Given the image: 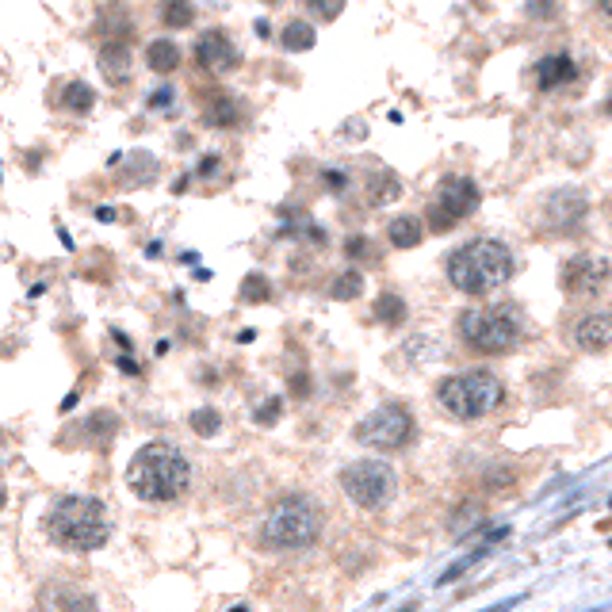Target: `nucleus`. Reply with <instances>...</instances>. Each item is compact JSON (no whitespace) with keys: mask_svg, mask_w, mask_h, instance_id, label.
<instances>
[{"mask_svg":"<svg viewBox=\"0 0 612 612\" xmlns=\"http://www.w3.org/2000/svg\"><path fill=\"white\" fill-rule=\"evenodd\" d=\"M192 482V463L173 444H146L127 467V486L142 502H176Z\"/></svg>","mask_w":612,"mask_h":612,"instance_id":"1","label":"nucleus"},{"mask_svg":"<svg viewBox=\"0 0 612 612\" xmlns=\"http://www.w3.org/2000/svg\"><path fill=\"white\" fill-rule=\"evenodd\" d=\"M46 536L66 551H96L111 540L108 509L100 498L66 494L46 509Z\"/></svg>","mask_w":612,"mask_h":612,"instance_id":"2","label":"nucleus"},{"mask_svg":"<svg viewBox=\"0 0 612 612\" xmlns=\"http://www.w3.org/2000/svg\"><path fill=\"white\" fill-rule=\"evenodd\" d=\"M513 276V253L502 241L475 238L448 257V280L463 295H490Z\"/></svg>","mask_w":612,"mask_h":612,"instance_id":"3","label":"nucleus"},{"mask_svg":"<svg viewBox=\"0 0 612 612\" xmlns=\"http://www.w3.org/2000/svg\"><path fill=\"white\" fill-rule=\"evenodd\" d=\"M322 536V509L306 494H287L268 509L261 544L268 551H303Z\"/></svg>","mask_w":612,"mask_h":612,"instance_id":"4","label":"nucleus"},{"mask_svg":"<svg viewBox=\"0 0 612 612\" xmlns=\"http://www.w3.org/2000/svg\"><path fill=\"white\" fill-rule=\"evenodd\" d=\"M440 406L459 421H479V417L494 414L505 402V387L498 383V375L490 372H459L448 375L437 387Z\"/></svg>","mask_w":612,"mask_h":612,"instance_id":"5","label":"nucleus"},{"mask_svg":"<svg viewBox=\"0 0 612 612\" xmlns=\"http://www.w3.org/2000/svg\"><path fill=\"white\" fill-rule=\"evenodd\" d=\"M459 337L479 356H502L521 341V318L513 306H475L459 318Z\"/></svg>","mask_w":612,"mask_h":612,"instance_id":"6","label":"nucleus"},{"mask_svg":"<svg viewBox=\"0 0 612 612\" xmlns=\"http://www.w3.org/2000/svg\"><path fill=\"white\" fill-rule=\"evenodd\" d=\"M341 490L360 509H383L398 490V475L383 459H356L341 471Z\"/></svg>","mask_w":612,"mask_h":612,"instance_id":"7","label":"nucleus"},{"mask_svg":"<svg viewBox=\"0 0 612 612\" xmlns=\"http://www.w3.org/2000/svg\"><path fill=\"white\" fill-rule=\"evenodd\" d=\"M356 440L368 444V448H379V452H398V448H406L414 440V417H410L406 406L387 402V406L372 410L356 425Z\"/></svg>","mask_w":612,"mask_h":612,"instance_id":"8","label":"nucleus"},{"mask_svg":"<svg viewBox=\"0 0 612 612\" xmlns=\"http://www.w3.org/2000/svg\"><path fill=\"white\" fill-rule=\"evenodd\" d=\"M479 184L475 180H467V176H448V180H440L437 196L429 203V226L433 230H452L459 226L463 219H471L475 211H479Z\"/></svg>","mask_w":612,"mask_h":612,"instance_id":"9","label":"nucleus"},{"mask_svg":"<svg viewBox=\"0 0 612 612\" xmlns=\"http://www.w3.org/2000/svg\"><path fill=\"white\" fill-rule=\"evenodd\" d=\"M612 284V261L597 253H578L563 264V287L567 295H601Z\"/></svg>","mask_w":612,"mask_h":612,"instance_id":"10","label":"nucleus"},{"mask_svg":"<svg viewBox=\"0 0 612 612\" xmlns=\"http://www.w3.org/2000/svg\"><path fill=\"white\" fill-rule=\"evenodd\" d=\"M586 219V196L582 192H574V188H563V192H555V196L544 203V222L547 230H559V234H570V230H578Z\"/></svg>","mask_w":612,"mask_h":612,"instance_id":"11","label":"nucleus"},{"mask_svg":"<svg viewBox=\"0 0 612 612\" xmlns=\"http://www.w3.org/2000/svg\"><path fill=\"white\" fill-rule=\"evenodd\" d=\"M192 54H196L199 69H207V73H215V77H222V73H230V69L238 66V46L230 43L222 31L199 35Z\"/></svg>","mask_w":612,"mask_h":612,"instance_id":"12","label":"nucleus"},{"mask_svg":"<svg viewBox=\"0 0 612 612\" xmlns=\"http://www.w3.org/2000/svg\"><path fill=\"white\" fill-rule=\"evenodd\" d=\"M574 345L582 352H605L612 345V314H586L574 326Z\"/></svg>","mask_w":612,"mask_h":612,"instance_id":"13","label":"nucleus"},{"mask_svg":"<svg viewBox=\"0 0 612 612\" xmlns=\"http://www.w3.org/2000/svg\"><path fill=\"white\" fill-rule=\"evenodd\" d=\"M574 77H578V66H574L570 54H547V58H540V66H536V85L544 88V92L570 85Z\"/></svg>","mask_w":612,"mask_h":612,"instance_id":"14","label":"nucleus"},{"mask_svg":"<svg viewBox=\"0 0 612 612\" xmlns=\"http://www.w3.org/2000/svg\"><path fill=\"white\" fill-rule=\"evenodd\" d=\"M96 66H100L104 81H111V85L127 81V77H131V50H127V43H104L100 46Z\"/></svg>","mask_w":612,"mask_h":612,"instance_id":"15","label":"nucleus"},{"mask_svg":"<svg viewBox=\"0 0 612 612\" xmlns=\"http://www.w3.org/2000/svg\"><path fill=\"white\" fill-rule=\"evenodd\" d=\"M43 609L46 612H96V601L88 593H77L69 586H54L43 593Z\"/></svg>","mask_w":612,"mask_h":612,"instance_id":"16","label":"nucleus"},{"mask_svg":"<svg viewBox=\"0 0 612 612\" xmlns=\"http://www.w3.org/2000/svg\"><path fill=\"white\" fill-rule=\"evenodd\" d=\"M241 104L234 96H215L207 108H203V123L207 127H215V131H230V127H238L241 123Z\"/></svg>","mask_w":612,"mask_h":612,"instance_id":"17","label":"nucleus"},{"mask_svg":"<svg viewBox=\"0 0 612 612\" xmlns=\"http://www.w3.org/2000/svg\"><path fill=\"white\" fill-rule=\"evenodd\" d=\"M146 66H150L153 73H161V77H169L173 69H180V46H176L173 39H153V43L146 46Z\"/></svg>","mask_w":612,"mask_h":612,"instance_id":"18","label":"nucleus"},{"mask_svg":"<svg viewBox=\"0 0 612 612\" xmlns=\"http://www.w3.org/2000/svg\"><path fill=\"white\" fill-rule=\"evenodd\" d=\"M387 238H391L394 249H414L417 241H421V219H414V215L394 219L391 226H387Z\"/></svg>","mask_w":612,"mask_h":612,"instance_id":"19","label":"nucleus"},{"mask_svg":"<svg viewBox=\"0 0 612 612\" xmlns=\"http://www.w3.org/2000/svg\"><path fill=\"white\" fill-rule=\"evenodd\" d=\"M375 318L383 322V326H402L406 322V303H402V295H379V303H375Z\"/></svg>","mask_w":612,"mask_h":612,"instance_id":"20","label":"nucleus"},{"mask_svg":"<svg viewBox=\"0 0 612 612\" xmlns=\"http://www.w3.org/2000/svg\"><path fill=\"white\" fill-rule=\"evenodd\" d=\"M62 104H66L69 111H77V115H85V111H92V104H96V92H92L85 81H73V85L62 88Z\"/></svg>","mask_w":612,"mask_h":612,"instance_id":"21","label":"nucleus"},{"mask_svg":"<svg viewBox=\"0 0 612 612\" xmlns=\"http://www.w3.org/2000/svg\"><path fill=\"white\" fill-rule=\"evenodd\" d=\"M314 46V27L306 20H291L284 27V50L291 54H299V50H310Z\"/></svg>","mask_w":612,"mask_h":612,"instance_id":"22","label":"nucleus"},{"mask_svg":"<svg viewBox=\"0 0 612 612\" xmlns=\"http://www.w3.org/2000/svg\"><path fill=\"white\" fill-rule=\"evenodd\" d=\"M360 291H364V272H341V276L333 280V287H329V295H333V299H341V303L356 299Z\"/></svg>","mask_w":612,"mask_h":612,"instance_id":"23","label":"nucleus"},{"mask_svg":"<svg viewBox=\"0 0 612 612\" xmlns=\"http://www.w3.org/2000/svg\"><path fill=\"white\" fill-rule=\"evenodd\" d=\"M188 425H192V433H199V437H215V433L222 429V417H219V410L203 406V410H192Z\"/></svg>","mask_w":612,"mask_h":612,"instance_id":"24","label":"nucleus"},{"mask_svg":"<svg viewBox=\"0 0 612 612\" xmlns=\"http://www.w3.org/2000/svg\"><path fill=\"white\" fill-rule=\"evenodd\" d=\"M268 295H272V287H268L261 272H249L241 280V303H268Z\"/></svg>","mask_w":612,"mask_h":612,"instance_id":"25","label":"nucleus"},{"mask_svg":"<svg viewBox=\"0 0 612 612\" xmlns=\"http://www.w3.org/2000/svg\"><path fill=\"white\" fill-rule=\"evenodd\" d=\"M196 20V4H165L161 8V23L165 27H188Z\"/></svg>","mask_w":612,"mask_h":612,"instance_id":"26","label":"nucleus"},{"mask_svg":"<svg viewBox=\"0 0 612 612\" xmlns=\"http://www.w3.org/2000/svg\"><path fill=\"white\" fill-rule=\"evenodd\" d=\"M375 184H379V188H375L372 192V203L375 207H379V203H391V199H398L402 196V184H398V180H394V176H379V180H375Z\"/></svg>","mask_w":612,"mask_h":612,"instance_id":"27","label":"nucleus"},{"mask_svg":"<svg viewBox=\"0 0 612 612\" xmlns=\"http://www.w3.org/2000/svg\"><path fill=\"white\" fill-rule=\"evenodd\" d=\"M482 555H486V547H479L475 555H467V559H463V563H456V567H452V570H444V578H440V582H456L459 574H463V570H467V567H475V563H479Z\"/></svg>","mask_w":612,"mask_h":612,"instance_id":"28","label":"nucleus"},{"mask_svg":"<svg viewBox=\"0 0 612 612\" xmlns=\"http://www.w3.org/2000/svg\"><path fill=\"white\" fill-rule=\"evenodd\" d=\"M345 253H349L352 261H360V257H372V245H368V238H360V234H356V238L345 241Z\"/></svg>","mask_w":612,"mask_h":612,"instance_id":"29","label":"nucleus"},{"mask_svg":"<svg viewBox=\"0 0 612 612\" xmlns=\"http://www.w3.org/2000/svg\"><path fill=\"white\" fill-rule=\"evenodd\" d=\"M306 8H310L318 20H337V16H341V4H318V0H310Z\"/></svg>","mask_w":612,"mask_h":612,"instance_id":"30","label":"nucleus"},{"mask_svg":"<svg viewBox=\"0 0 612 612\" xmlns=\"http://www.w3.org/2000/svg\"><path fill=\"white\" fill-rule=\"evenodd\" d=\"M276 417H280V398L264 402L261 410H257V421H261V425H268V421H276Z\"/></svg>","mask_w":612,"mask_h":612,"instance_id":"31","label":"nucleus"},{"mask_svg":"<svg viewBox=\"0 0 612 612\" xmlns=\"http://www.w3.org/2000/svg\"><path fill=\"white\" fill-rule=\"evenodd\" d=\"M326 184H329V192H345V173H333V169H329Z\"/></svg>","mask_w":612,"mask_h":612,"instance_id":"32","label":"nucleus"},{"mask_svg":"<svg viewBox=\"0 0 612 612\" xmlns=\"http://www.w3.org/2000/svg\"><path fill=\"white\" fill-rule=\"evenodd\" d=\"M169 100H173V92H169V88H161V92H157V96L150 100V104H153V108H161V104H169Z\"/></svg>","mask_w":612,"mask_h":612,"instance_id":"33","label":"nucleus"},{"mask_svg":"<svg viewBox=\"0 0 612 612\" xmlns=\"http://www.w3.org/2000/svg\"><path fill=\"white\" fill-rule=\"evenodd\" d=\"M119 364H123V372H127V375H138V364H134L131 356H123V360H119Z\"/></svg>","mask_w":612,"mask_h":612,"instance_id":"34","label":"nucleus"},{"mask_svg":"<svg viewBox=\"0 0 612 612\" xmlns=\"http://www.w3.org/2000/svg\"><path fill=\"white\" fill-rule=\"evenodd\" d=\"M96 215H100V222H111V219H115V211H111V207H100Z\"/></svg>","mask_w":612,"mask_h":612,"instance_id":"35","label":"nucleus"},{"mask_svg":"<svg viewBox=\"0 0 612 612\" xmlns=\"http://www.w3.org/2000/svg\"><path fill=\"white\" fill-rule=\"evenodd\" d=\"M601 12H605V16L612 20V0H605V4H601Z\"/></svg>","mask_w":612,"mask_h":612,"instance_id":"36","label":"nucleus"}]
</instances>
